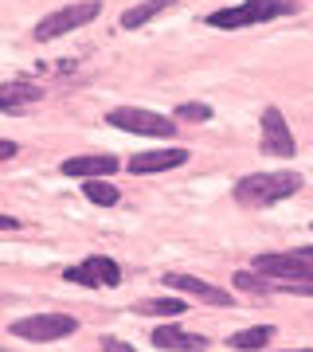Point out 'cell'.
I'll use <instances>...</instances> for the list:
<instances>
[{
  "instance_id": "cell-18",
  "label": "cell",
  "mask_w": 313,
  "mask_h": 352,
  "mask_svg": "<svg viewBox=\"0 0 313 352\" xmlns=\"http://www.w3.org/2000/svg\"><path fill=\"white\" fill-rule=\"evenodd\" d=\"M212 118V106H204V102H180L176 106V122H208Z\"/></svg>"
},
{
  "instance_id": "cell-15",
  "label": "cell",
  "mask_w": 313,
  "mask_h": 352,
  "mask_svg": "<svg viewBox=\"0 0 313 352\" xmlns=\"http://www.w3.org/2000/svg\"><path fill=\"white\" fill-rule=\"evenodd\" d=\"M274 340V325H255V329H243V333H235V337L227 340L235 352H259L263 344H270Z\"/></svg>"
},
{
  "instance_id": "cell-22",
  "label": "cell",
  "mask_w": 313,
  "mask_h": 352,
  "mask_svg": "<svg viewBox=\"0 0 313 352\" xmlns=\"http://www.w3.org/2000/svg\"><path fill=\"white\" fill-rule=\"evenodd\" d=\"M0 231H20V219H12V215H0Z\"/></svg>"
},
{
  "instance_id": "cell-8",
  "label": "cell",
  "mask_w": 313,
  "mask_h": 352,
  "mask_svg": "<svg viewBox=\"0 0 313 352\" xmlns=\"http://www.w3.org/2000/svg\"><path fill=\"white\" fill-rule=\"evenodd\" d=\"M263 153L266 157H294V133L278 106L263 110Z\"/></svg>"
},
{
  "instance_id": "cell-14",
  "label": "cell",
  "mask_w": 313,
  "mask_h": 352,
  "mask_svg": "<svg viewBox=\"0 0 313 352\" xmlns=\"http://www.w3.org/2000/svg\"><path fill=\"white\" fill-rule=\"evenodd\" d=\"M173 4H176V0H145V4H133V8H125V12H122V28H125V32H133V28L149 24L153 16L169 12Z\"/></svg>"
},
{
  "instance_id": "cell-17",
  "label": "cell",
  "mask_w": 313,
  "mask_h": 352,
  "mask_svg": "<svg viewBox=\"0 0 313 352\" xmlns=\"http://www.w3.org/2000/svg\"><path fill=\"white\" fill-rule=\"evenodd\" d=\"M138 314H153V317H173V314H188L180 298H153V302H141Z\"/></svg>"
},
{
  "instance_id": "cell-12",
  "label": "cell",
  "mask_w": 313,
  "mask_h": 352,
  "mask_svg": "<svg viewBox=\"0 0 313 352\" xmlns=\"http://www.w3.org/2000/svg\"><path fill=\"white\" fill-rule=\"evenodd\" d=\"M110 173H118V157H106V153H90V157H71V161H63V176L94 180V176H110Z\"/></svg>"
},
{
  "instance_id": "cell-10",
  "label": "cell",
  "mask_w": 313,
  "mask_h": 352,
  "mask_svg": "<svg viewBox=\"0 0 313 352\" xmlns=\"http://www.w3.org/2000/svg\"><path fill=\"white\" fill-rule=\"evenodd\" d=\"M153 344L164 352H204L208 349V337L200 333H184L180 325H157L153 329Z\"/></svg>"
},
{
  "instance_id": "cell-7",
  "label": "cell",
  "mask_w": 313,
  "mask_h": 352,
  "mask_svg": "<svg viewBox=\"0 0 313 352\" xmlns=\"http://www.w3.org/2000/svg\"><path fill=\"white\" fill-rule=\"evenodd\" d=\"M63 278L67 282H78V286H118L122 282V266L114 263V258H106V254H90L83 263L67 266Z\"/></svg>"
},
{
  "instance_id": "cell-11",
  "label": "cell",
  "mask_w": 313,
  "mask_h": 352,
  "mask_svg": "<svg viewBox=\"0 0 313 352\" xmlns=\"http://www.w3.org/2000/svg\"><path fill=\"white\" fill-rule=\"evenodd\" d=\"M36 102H43V90L32 82H0V110L4 113H24Z\"/></svg>"
},
{
  "instance_id": "cell-1",
  "label": "cell",
  "mask_w": 313,
  "mask_h": 352,
  "mask_svg": "<svg viewBox=\"0 0 313 352\" xmlns=\"http://www.w3.org/2000/svg\"><path fill=\"white\" fill-rule=\"evenodd\" d=\"M301 188V173H250L235 184V200L243 208H270Z\"/></svg>"
},
{
  "instance_id": "cell-9",
  "label": "cell",
  "mask_w": 313,
  "mask_h": 352,
  "mask_svg": "<svg viewBox=\"0 0 313 352\" xmlns=\"http://www.w3.org/2000/svg\"><path fill=\"white\" fill-rule=\"evenodd\" d=\"M164 286L169 289H180V294H192V298H200L208 305H231V294L212 282H204V278H192V274H164Z\"/></svg>"
},
{
  "instance_id": "cell-13",
  "label": "cell",
  "mask_w": 313,
  "mask_h": 352,
  "mask_svg": "<svg viewBox=\"0 0 313 352\" xmlns=\"http://www.w3.org/2000/svg\"><path fill=\"white\" fill-rule=\"evenodd\" d=\"M188 161V149H157V153H138L133 161H129V173H164V168H180Z\"/></svg>"
},
{
  "instance_id": "cell-23",
  "label": "cell",
  "mask_w": 313,
  "mask_h": 352,
  "mask_svg": "<svg viewBox=\"0 0 313 352\" xmlns=\"http://www.w3.org/2000/svg\"><path fill=\"white\" fill-rule=\"evenodd\" d=\"M294 352H313V349H294Z\"/></svg>"
},
{
  "instance_id": "cell-3",
  "label": "cell",
  "mask_w": 313,
  "mask_h": 352,
  "mask_svg": "<svg viewBox=\"0 0 313 352\" xmlns=\"http://www.w3.org/2000/svg\"><path fill=\"white\" fill-rule=\"evenodd\" d=\"M106 126H118L125 133H141V138H176V122L164 113L138 110V106H118L106 113Z\"/></svg>"
},
{
  "instance_id": "cell-2",
  "label": "cell",
  "mask_w": 313,
  "mask_h": 352,
  "mask_svg": "<svg viewBox=\"0 0 313 352\" xmlns=\"http://www.w3.org/2000/svg\"><path fill=\"white\" fill-rule=\"evenodd\" d=\"M298 12V0H243L235 8H219V12L208 16L212 28H224V32H235V28H250V24H266L274 16H294Z\"/></svg>"
},
{
  "instance_id": "cell-6",
  "label": "cell",
  "mask_w": 313,
  "mask_h": 352,
  "mask_svg": "<svg viewBox=\"0 0 313 352\" xmlns=\"http://www.w3.org/2000/svg\"><path fill=\"white\" fill-rule=\"evenodd\" d=\"M75 329L78 321L67 314H32V317L12 321V333L24 340H59V337H71Z\"/></svg>"
},
{
  "instance_id": "cell-19",
  "label": "cell",
  "mask_w": 313,
  "mask_h": 352,
  "mask_svg": "<svg viewBox=\"0 0 313 352\" xmlns=\"http://www.w3.org/2000/svg\"><path fill=\"white\" fill-rule=\"evenodd\" d=\"M235 286L247 289V294H270V289H274V282H266V278H255V274H247V270H239Z\"/></svg>"
},
{
  "instance_id": "cell-20",
  "label": "cell",
  "mask_w": 313,
  "mask_h": 352,
  "mask_svg": "<svg viewBox=\"0 0 313 352\" xmlns=\"http://www.w3.org/2000/svg\"><path fill=\"white\" fill-rule=\"evenodd\" d=\"M102 352H133V344H125L118 337H102Z\"/></svg>"
},
{
  "instance_id": "cell-21",
  "label": "cell",
  "mask_w": 313,
  "mask_h": 352,
  "mask_svg": "<svg viewBox=\"0 0 313 352\" xmlns=\"http://www.w3.org/2000/svg\"><path fill=\"white\" fill-rule=\"evenodd\" d=\"M16 157V141H4L0 138V161H12Z\"/></svg>"
},
{
  "instance_id": "cell-4",
  "label": "cell",
  "mask_w": 313,
  "mask_h": 352,
  "mask_svg": "<svg viewBox=\"0 0 313 352\" xmlns=\"http://www.w3.org/2000/svg\"><path fill=\"white\" fill-rule=\"evenodd\" d=\"M255 270L270 278H286V282H313V247L301 251H278V254H259Z\"/></svg>"
},
{
  "instance_id": "cell-16",
  "label": "cell",
  "mask_w": 313,
  "mask_h": 352,
  "mask_svg": "<svg viewBox=\"0 0 313 352\" xmlns=\"http://www.w3.org/2000/svg\"><path fill=\"white\" fill-rule=\"evenodd\" d=\"M83 192H87V200L98 204V208H114V204L122 200V192L114 188V184H106V180H98V176H94V180H87V184H83Z\"/></svg>"
},
{
  "instance_id": "cell-5",
  "label": "cell",
  "mask_w": 313,
  "mask_h": 352,
  "mask_svg": "<svg viewBox=\"0 0 313 352\" xmlns=\"http://www.w3.org/2000/svg\"><path fill=\"white\" fill-rule=\"evenodd\" d=\"M98 12H102L98 0L67 4V8H59V12H51V16H43V20H39V24H36V39H39V43H47V39H59V36H67V32H75V28L90 24V20H94Z\"/></svg>"
}]
</instances>
